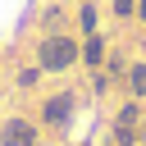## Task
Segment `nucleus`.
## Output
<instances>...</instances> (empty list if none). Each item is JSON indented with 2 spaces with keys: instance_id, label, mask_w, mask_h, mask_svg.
Instances as JSON below:
<instances>
[{
  "instance_id": "8",
  "label": "nucleus",
  "mask_w": 146,
  "mask_h": 146,
  "mask_svg": "<svg viewBox=\"0 0 146 146\" xmlns=\"http://www.w3.org/2000/svg\"><path fill=\"white\" fill-rule=\"evenodd\" d=\"M137 9H141V18H146V0H137Z\"/></svg>"
},
{
  "instance_id": "5",
  "label": "nucleus",
  "mask_w": 146,
  "mask_h": 146,
  "mask_svg": "<svg viewBox=\"0 0 146 146\" xmlns=\"http://www.w3.org/2000/svg\"><path fill=\"white\" fill-rule=\"evenodd\" d=\"M82 59H87V64H100V59H105V41H100V36H87V46H82Z\"/></svg>"
},
{
  "instance_id": "1",
  "label": "nucleus",
  "mask_w": 146,
  "mask_h": 146,
  "mask_svg": "<svg viewBox=\"0 0 146 146\" xmlns=\"http://www.w3.org/2000/svg\"><path fill=\"white\" fill-rule=\"evenodd\" d=\"M73 55H78V46H73L68 36H46V41H41V50H36L41 68H68V64H73Z\"/></svg>"
},
{
  "instance_id": "7",
  "label": "nucleus",
  "mask_w": 146,
  "mask_h": 146,
  "mask_svg": "<svg viewBox=\"0 0 146 146\" xmlns=\"http://www.w3.org/2000/svg\"><path fill=\"white\" fill-rule=\"evenodd\" d=\"M132 9H137L132 0H114V14H132Z\"/></svg>"
},
{
  "instance_id": "2",
  "label": "nucleus",
  "mask_w": 146,
  "mask_h": 146,
  "mask_svg": "<svg viewBox=\"0 0 146 146\" xmlns=\"http://www.w3.org/2000/svg\"><path fill=\"white\" fill-rule=\"evenodd\" d=\"M0 146H36V128L27 119H9L0 128Z\"/></svg>"
},
{
  "instance_id": "3",
  "label": "nucleus",
  "mask_w": 146,
  "mask_h": 146,
  "mask_svg": "<svg viewBox=\"0 0 146 146\" xmlns=\"http://www.w3.org/2000/svg\"><path fill=\"white\" fill-rule=\"evenodd\" d=\"M68 110H73V96L64 91V96H50L41 114H46V123H64V119H68Z\"/></svg>"
},
{
  "instance_id": "4",
  "label": "nucleus",
  "mask_w": 146,
  "mask_h": 146,
  "mask_svg": "<svg viewBox=\"0 0 146 146\" xmlns=\"http://www.w3.org/2000/svg\"><path fill=\"white\" fill-rule=\"evenodd\" d=\"M137 114H141V110H137V105H128V110H123V114H119V128H114V137H119V141H123V146H128V141H132V123H137Z\"/></svg>"
},
{
  "instance_id": "6",
  "label": "nucleus",
  "mask_w": 146,
  "mask_h": 146,
  "mask_svg": "<svg viewBox=\"0 0 146 146\" xmlns=\"http://www.w3.org/2000/svg\"><path fill=\"white\" fill-rule=\"evenodd\" d=\"M128 82H132V91L141 96V91H146V64H132V68H128Z\"/></svg>"
}]
</instances>
